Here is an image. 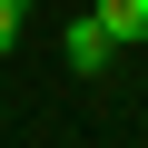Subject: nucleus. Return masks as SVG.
I'll return each mask as SVG.
<instances>
[{
	"label": "nucleus",
	"instance_id": "nucleus-1",
	"mask_svg": "<svg viewBox=\"0 0 148 148\" xmlns=\"http://www.w3.org/2000/svg\"><path fill=\"white\" fill-rule=\"evenodd\" d=\"M59 59L79 69V79H99V69L119 59V40H109V20H99V10H89V20H69V40H59Z\"/></svg>",
	"mask_w": 148,
	"mask_h": 148
},
{
	"label": "nucleus",
	"instance_id": "nucleus-2",
	"mask_svg": "<svg viewBox=\"0 0 148 148\" xmlns=\"http://www.w3.org/2000/svg\"><path fill=\"white\" fill-rule=\"evenodd\" d=\"M99 20H109V40H148V0H99Z\"/></svg>",
	"mask_w": 148,
	"mask_h": 148
},
{
	"label": "nucleus",
	"instance_id": "nucleus-3",
	"mask_svg": "<svg viewBox=\"0 0 148 148\" xmlns=\"http://www.w3.org/2000/svg\"><path fill=\"white\" fill-rule=\"evenodd\" d=\"M20 30H30V0H0V49H20Z\"/></svg>",
	"mask_w": 148,
	"mask_h": 148
}]
</instances>
